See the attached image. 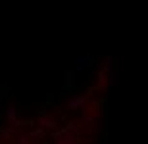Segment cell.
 Instances as JSON below:
<instances>
[{
    "label": "cell",
    "mask_w": 148,
    "mask_h": 144,
    "mask_svg": "<svg viewBox=\"0 0 148 144\" xmlns=\"http://www.w3.org/2000/svg\"><path fill=\"white\" fill-rule=\"evenodd\" d=\"M83 106H85V96L73 94V96H69V100H67V110H81Z\"/></svg>",
    "instance_id": "1"
},
{
    "label": "cell",
    "mask_w": 148,
    "mask_h": 144,
    "mask_svg": "<svg viewBox=\"0 0 148 144\" xmlns=\"http://www.w3.org/2000/svg\"><path fill=\"white\" fill-rule=\"evenodd\" d=\"M56 144H73V134L69 131H64V133H56Z\"/></svg>",
    "instance_id": "2"
},
{
    "label": "cell",
    "mask_w": 148,
    "mask_h": 144,
    "mask_svg": "<svg viewBox=\"0 0 148 144\" xmlns=\"http://www.w3.org/2000/svg\"><path fill=\"white\" fill-rule=\"evenodd\" d=\"M90 61H92L90 56H77V71H83L87 66H90Z\"/></svg>",
    "instance_id": "3"
},
{
    "label": "cell",
    "mask_w": 148,
    "mask_h": 144,
    "mask_svg": "<svg viewBox=\"0 0 148 144\" xmlns=\"http://www.w3.org/2000/svg\"><path fill=\"white\" fill-rule=\"evenodd\" d=\"M40 125H44V127H50V129H56V123L52 121V119H46L44 115H40Z\"/></svg>",
    "instance_id": "4"
},
{
    "label": "cell",
    "mask_w": 148,
    "mask_h": 144,
    "mask_svg": "<svg viewBox=\"0 0 148 144\" xmlns=\"http://www.w3.org/2000/svg\"><path fill=\"white\" fill-rule=\"evenodd\" d=\"M8 117H10V121L16 119V108L14 106H8Z\"/></svg>",
    "instance_id": "5"
},
{
    "label": "cell",
    "mask_w": 148,
    "mask_h": 144,
    "mask_svg": "<svg viewBox=\"0 0 148 144\" xmlns=\"http://www.w3.org/2000/svg\"><path fill=\"white\" fill-rule=\"evenodd\" d=\"M104 79H106V73H104V71H100V73H98V81H100V87H104Z\"/></svg>",
    "instance_id": "6"
},
{
    "label": "cell",
    "mask_w": 148,
    "mask_h": 144,
    "mask_svg": "<svg viewBox=\"0 0 148 144\" xmlns=\"http://www.w3.org/2000/svg\"><path fill=\"white\" fill-rule=\"evenodd\" d=\"M110 85H115V71L110 73Z\"/></svg>",
    "instance_id": "7"
},
{
    "label": "cell",
    "mask_w": 148,
    "mask_h": 144,
    "mask_svg": "<svg viewBox=\"0 0 148 144\" xmlns=\"http://www.w3.org/2000/svg\"><path fill=\"white\" fill-rule=\"evenodd\" d=\"M17 144H29V140L25 139V136H21V139H19V142H17Z\"/></svg>",
    "instance_id": "8"
}]
</instances>
